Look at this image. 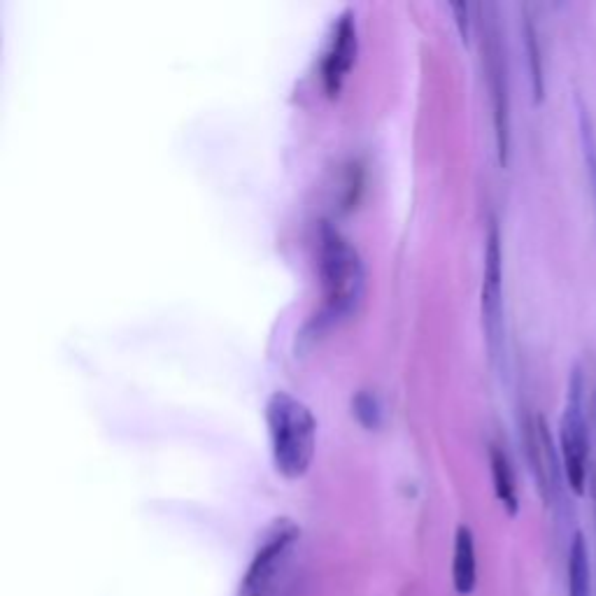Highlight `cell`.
I'll return each mask as SVG.
<instances>
[{
	"label": "cell",
	"instance_id": "8992f818",
	"mask_svg": "<svg viewBox=\"0 0 596 596\" xmlns=\"http://www.w3.org/2000/svg\"><path fill=\"white\" fill-rule=\"evenodd\" d=\"M296 538H298L296 524H292L289 520L275 522L271 534L266 536L264 545L257 550L250 569L245 573L243 596H261L268 590V585H271V580L280 569L282 559H285Z\"/></svg>",
	"mask_w": 596,
	"mask_h": 596
},
{
	"label": "cell",
	"instance_id": "277c9868",
	"mask_svg": "<svg viewBox=\"0 0 596 596\" xmlns=\"http://www.w3.org/2000/svg\"><path fill=\"white\" fill-rule=\"evenodd\" d=\"M480 12L485 14L482 17V56H485L489 96H492L496 149H499L501 166H506L510 156V89L506 47H503L499 19H496V7L480 5Z\"/></svg>",
	"mask_w": 596,
	"mask_h": 596
},
{
	"label": "cell",
	"instance_id": "ba28073f",
	"mask_svg": "<svg viewBox=\"0 0 596 596\" xmlns=\"http://www.w3.org/2000/svg\"><path fill=\"white\" fill-rule=\"evenodd\" d=\"M452 583L459 594H471L478 583V559H475V538L473 531L461 524L454 536V557H452Z\"/></svg>",
	"mask_w": 596,
	"mask_h": 596
},
{
	"label": "cell",
	"instance_id": "52a82bcc",
	"mask_svg": "<svg viewBox=\"0 0 596 596\" xmlns=\"http://www.w3.org/2000/svg\"><path fill=\"white\" fill-rule=\"evenodd\" d=\"M354 59H357V24H354V12L345 10L333 21L329 47L324 52L322 80L326 94H338L345 77L350 75Z\"/></svg>",
	"mask_w": 596,
	"mask_h": 596
},
{
	"label": "cell",
	"instance_id": "5bb4252c",
	"mask_svg": "<svg viewBox=\"0 0 596 596\" xmlns=\"http://www.w3.org/2000/svg\"><path fill=\"white\" fill-rule=\"evenodd\" d=\"M452 12L457 17V26L464 42H468V33H471V17H468V5L466 3H452Z\"/></svg>",
	"mask_w": 596,
	"mask_h": 596
},
{
	"label": "cell",
	"instance_id": "5b68a950",
	"mask_svg": "<svg viewBox=\"0 0 596 596\" xmlns=\"http://www.w3.org/2000/svg\"><path fill=\"white\" fill-rule=\"evenodd\" d=\"M482 329H485V343L494 366H501L503 352H506V322H503V250L501 231L496 219L489 222L487 243H485V271H482Z\"/></svg>",
	"mask_w": 596,
	"mask_h": 596
},
{
	"label": "cell",
	"instance_id": "7c38bea8",
	"mask_svg": "<svg viewBox=\"0 0 596 596\" xmlns=\"http://www.w3.org/2000/svg\"><path fill=\"white\" fill-rule=\"evenodd\" d=\"M524 45H527L529 56V77H531V91H534L536 103L543 101L545 96V75H543V56H541V42H538V31L531 17H524Z\"/></svg>",
	"mask_w": 596,
	"mask_h": 596
},
{
	"label": "cell",
	"instance_id": "9c48e42d",
	"mask_svg": "<svg viewBox=\"0 0 596 596\" xmlns=\"http://www.w3.org/2000/svg\"><path fill=\"white\" fill-rule=\"evenodd\" d=\"M489 468H492V482L496 499L501 501V506L506 508L510 517L517 515L520 510V496H517V482L515 471L510 464L508 454L501 450L499 445H489Z\"/></svg>",
	"mask_w": 596,
	"mask_h": 596
},
{
	"label": "cell",
	"instance_id": "9a60e30c",
	"mask_svg": "<svg viewBox=\"0 0 596 596\" xmlns=\"http://www.w3.org/2000/svg\"><path fill=\"white\" fill-rule=\"evenodd\" d=\"M594 415H596V410H594ZM592 489H594V501H596V452H594V459H592Z\"/></svg>",
	"mask_w": 596,
	"mask_h": 596
},
{
	"label": "cell",
	"instance_id": "3957f363",
	"mask_svg": "<svg viewBox=\"0 0 596 596\" xmlns=\"http://www.w3.org/2000/svg\"><path fill=\"white\" fill-rule=\"evenodd\" d=\"M585 373L583 368H573L566 389V406L559 424V454H562L564 480L576 496L587 492V480L592 473V429L587 420L585 399Z\"/></svg>",
	"mask_w": 596,
	"mask_h": 596
},
{
	"label": "cell",
	"instance_id": "8fae6325",
	"mask_svg": "<svg viewBox=\"0 0 596 596\" xmlns=\"http://www.w3.org/2000/svg\"><path fill=\"white\" fill-rule=\"evenodd\" d=\"M576 108H578V133H580V147H583L587 184H590V194H592V203L596 212V129H594L590 110H587V105L580 96H576Z\"/></svg>",
	"mask_w": 596,
	"mask_h": 596
},
{
	"label": "cell",
	"instance_id": "7a4b0ae2",
	"mask_svg": "<svg viewBox=\"0 0 596 596\" xmlns=\"http://www.w3.org/2000/svg\"><path fill=\"white\" fill-rule=\"evenodd\" d=\"M266 424L278 473L287 480L303 478L317 447V420L308 403L278 389L266 401Z\"/></svg>",
	"mask_w": 596,
	"mask_h": 596
},
{
	"label": "cell",
	"instance_id": "4fadbf2b",
	"mask_svg": "<svg viewBox=\"0 0 596 596\" xmlns=\"http://www.w3.org/2000/svg\"><path fill=\"white\" fill-rule=\"evenodd\" d=\"M354 413H357L361 424H366V427H378L380 406L378 401H375V396L359 394L357 399H354Z\"/></svg>",
	"mask_w": 596,
	"mask_h": 596
},
{
	"label": "cell",
	"instance_id": "30bf717a",
	"mask_svg": "<svg viewBox=\"0 0 596 596\" xmlns=\"http://www.w3.org/2000/svg\"><path fill=\"white\" fill-rule=\"evenodd\" d=\"M569 596H592V569L585 536H573L569 550Z\"/></svg>",
	"mask_w": 596,
	"mask_h": 596
},
{
	"label": "cell",
	"instance_id": "6da1fadb",
	"mask_svg": "<svg viewBox=\"0 0 596 596\" xmlns=\"http://www.w3.org/2000/svg\"><path fill=\"white\" fill-rule=\"evenodd\" d=\"M319 280H322L319 324H336L357 310L366 285L364 261L357 247L331 224H324L319 236Z\"/></svg>",
	"mask_w": 596,
	"mask_h": 596
}]
</instances>
